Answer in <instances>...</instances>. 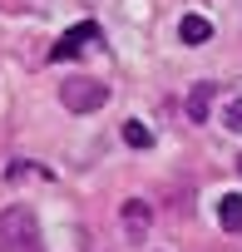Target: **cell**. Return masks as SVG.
<instances>
[{
  "label": "cell",
  "instance_id": "6da1fadb",
  "mask_svg": "<svg viewBox=\"0 0 242 252\" xmlns=\"http://www.w3.org/2000/svg\"><path fill=\"white\" fill-rule=\"evenodd\" d=\"M0 252H45V232H40V218L30 208L0 213Z\"/></svg>",
  "mask_w": 242,
  "mask_h": 252
},
{
  "label": "cell",
  "instance_id": "7a4b0ae2",
  "mask_svg": "<svg viewBox=\"0 0 242 252\" xmlns=\"http://www.w3.org/2000/svg\"><path fill=\"white\" fill-rule=\"evenodd\" d=\"M60 104H64L69 114H94V109H104V104H109V84L74 74V79H64V84H60Z\"/></svg>",
  "mask_w": 242,
  "mask_h": 252
},
{
  "label": "cell",
  "instance_id": "3957f363",
  "mask_svg": "<svg viewBox=\"0 0 242 252\" xmlns=\"http://www.w3.org/2000/svg\"><path fill=\"white\" fill-rule=\"evenodd\" d=\"M89 40H99V25H94V20H84V25H74L69 35H60V45L50 50V60H55V64H60V60H74L79 45H89Z\"/></svg>",
  "mask_w": 242,
  "mask_h": 252
},
{
  "label": "cell",
  "instance_id": "277c9868",
  "mask_svg": "<svg viewBox=\"0 0 242 252\" xmlns=\"http://www.w3.org/2000/svg\"><path fill=\"white\" fill-rule=\"evenodd\" d=\"M178 40H183V45H208V40H212V25H208L203 15H183V20H178Z\"/></svg>",
  "mask_w": 242,
  "mask_h": 252
},
{
  "label": "cell",
  "instance_id": "5b68a950",
  "mask_svg": "<svg viewBox=\"0 0 242 252\" xmlns=\"http://www.w3.org/2000/svg\"><path fill=\"white\" fill-rule=\"evenodd\" d=\"M212 89H217V84H193V89H188V119H193V124L208 119V109H212Z\"/></svg>",
  "mask_w": 242,
  "mask_h": 252
},
{
  "label": "cell",
  "instance_id": "8992f818",
  "mask_svg": "<svg viewBox=\"0 0 242 252\" xmlns=\"http://www.w3.org/2000/svg\"><path fill=\"white\" fill-rule=\"evenodd\" d=\"M217 222H222V232H242V193H227L217 203Z\"/></svg>",
  "mask_w": 242,
  "mask_h": 252
},
{
  "label": "cell",
  "instance_id": "52a82bcc",
  "mask_svg": "<svg viewBox=\"0 0 242 252\" xmlns=\"http://www.w3.org/2000/svg\"><path fill=\"white\" fill-rule=\"evenodd\" d=\"M124 144H129V149H149V144H153V134H149L144 119H129V124H124Z\"/></svg>",
  "mask_w": 242,
  "mask_h": 252
},
{
  "label": "cell",
  "instance_id": "ba28073f",
  "mask_svg": "<svg viewBox=\"0 0 242 252\" xmlns=\"http://www.w3.org/2000/svg\"><path fill=\"white\" fill-rule=\"evenodd\" d=\"M124 222H129L134 232H144V227H149V203H139V198L124 203Z\"/></svg>",
  "mask_w": 242,
  "mask_h": 252
},
{
  "label": "cell",
  "instance_id": "9c48e42d",
  "mask_svg": "<svg viewBox=\"0 0 242 252\" xmlns=\"http://www.w3.org/2000/svg\"><path fill=\"white\" fill-rule=\"evenodd\" d=\"M222 124H227L232 134H242V99H227L222 104Z\"/></svg>",
  "mask_w": 242,
  "mask_h": 252
},
{
  "label": "cell",
  "instance_id": "30bf717a",
  "mask_svg": "<svg viewBox=\"0 0 242 252\" xmlns=\"http://www.w3.org/2000/svg\"><path fill=\"white\" fill-rule=\"evenodd\" d=\"M237 173H242V158H237Z\"/></svg>",
  "mask_w": 242,
  "mask_h": 252
}]
</instances>
